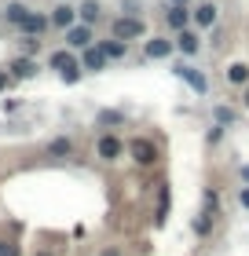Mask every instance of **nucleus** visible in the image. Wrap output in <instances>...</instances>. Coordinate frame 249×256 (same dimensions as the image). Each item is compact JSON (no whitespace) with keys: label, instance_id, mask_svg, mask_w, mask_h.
Segmentation results:
<instances>
[{"label":"nucleus","instance_id":"obj_28","mask_svg":"<svg viewBox=\"0 0 249 256\" xmlns=\"http://www.w3.org/2000/svg\"><path fill=\"white\" fill-rule=\"evenodd\" d=\"M103 121H106V124H117V121H121V114H114V110H106V114H103Z\"/></svg>","mask_w":249,"mask_h":256},{"label":"nucleus","instance_id":"obj_1","mask_svg":"<svg viewBox=\"0 0 249 256\" xmlns=\"http://www.w3.org/2000/svg\"><path fill=\"white\" fill-rule=\"evenodd\" d=\"M128 158H132L136 165H143V168L158 165V143L147 139V136H136L132 143H128Z\"/></svg>","mask_w":249,"mask_h":256},{"label":"nucleus","instance_id":"obj_19","mask_svg":"<svg viewBox=\"0 0 249 256\" xmlns=\"http://www.w3.org/2000/svg\"><path fill=\"white\" fill-rule=\"evenodd\" d=\"M4 15H8V22H11V26H22V18L30 15V8H26V4H8V11H4Z\"/></svg>","mask_w":249,"mask_h":256},{"label":"nucleus","instance_id":"obj_18","mask_svg":"<svg viewBox=\"0 0 249 256\" xmlns=\"http://www.w3.org/2000/svg\"><path fill=\"white\" fill-rule=\"evenodd\" d=\"M191 230H194L198 238H205L209 230H212V216H209V212H198V216H194V224H191Z\"/></svg>","mask_w":249,"mask_h":256},{"label":"nucleus","instance_id":"obj_3","mask_svg":"<svg viewBox=\"0 0 249 256\" xmlns=\"http://www.w3.org/2000/svg\"><path fill=\"white\" fill-rule=\"evenodd\" d=\"M125 139L121 136H114V132H106V136H99L96 139V158L99 161H117V158H125Z\"/></svg>","mask_w":249,"mask_h":256},{"label":"nucleus","instance_id":"obj_7","mask_svg":"<svg viewBox=\"0 0 249 256\" xmlns=\"http://www.w3.org/2000/svg\"><path fill=\"white\" fill-rule=\"evenodd\" d=\"M66 44H70V48H81V52L92 48V30L88 26H70L66 30Z\"/></svg>","mask_w":249,"mask_h":256},{"label":"nucleus","instance_id":"obj_26","mask_svg":"<svg viewBox=\"0 0 249 256\" xmlns=\"http://www.w3.org/2000/svg\"><path fill=\"white\" fill-rule=\"evenodd\" d=\"M238 205L249 208V187H238Z\"/></svg>","mask_w":249,"mask_h":256},{"label":"nucleus","instance_id":"obj_17","mask_svg":"<svg viewBox=\"0 0 249 256\" xmlns=\"http://www.w3.org/2000/svg\"><path fill=\"white\" fill-rule=\"evenodd\" d=\"M194 22H198V26H212V22H216V8H212V4L194 8Z\"/></svg>","mask_w":249,"mask_h":256},{"label":"nucleus","instance_id":"obj_14","mask_svg":"<svg viewBox=\"0 0 249 256\" xmlns=\"http://www.w3.org/2000/svg\"><path fill=\"white\" fill-rule=\"evenodd\" d=\"M48 154H52V158H70V154H74V139H66V136L52 139V143H48Z\"/></svg>","mask_w":249,"mask_h":256},{"label":"nucleus","instance_id":"obj_16","mask_svg":"<svg viewBox=\"0 0 249 256\" xmlns=\"http://www.w3.org/2000/svg\"><path fill=\"white\" fill-rule=\"evenodd\" d=\"M227 80H231L234 88H238V84H249V66H245V62H231V66H227Z\"/></svg>","mask_w":249,"mask_h":256},{"label":"nucleus","instance_id":"obj_31","mask_svg":"<svg viewBox=\"0 0 249 256\" xmlns=\"http://www.w3.org/2000/svg\"><path fill=\"white\" fill-rule=\"evenodd\" d=\"M238 176H242V187H249V161L242 165V172H238Z\"/></svg>","mask_w":249,"mask_h":256},{"label":"nucleus","instance_id":"obj_25","mask_svg":"<svg viewBox=\"0 0 249 256\" xmlns=\"http://www.w3.org/2000/svg\"><path fill=\"white\" fill-rule=\"evenodd\" d=\"M11 80H15V77H11L8 70H0V92H8V84H11Z\"/></svg>","mask_w":249,"mask_h":256},{"label":"nucleus","instance_id":"obj_23","mask_svg":"<svg viewBox=\"0 0 249 256\" xmlns=\"http://www.w3.org/2000/svg\"><path fill=\"white\" fill-rule=\"evenodd\" d=\"M0 256H22L15 242H8V238H0Z\"/></svg>","mask_w":249,"mask_h":256},{"label":"nucleus","instance_id":"obj_2","mask_svg":"<svg viewBox=\"0 0 249 256\" xmlns=\"http://www.w3.org/2000/svg\"><path fill=\"white\" fill-rule=\"evenodd\" d=\"M48 66H52L55 74H59V77L66 80V84H74V80L81 77V62H77V59H74V55H70L66 48H63V52H52V59H48Z\"/></svg>","mask_w":249,"mask_h":256},{"label":"nucleus","instance_id":"obj_20","mask_svg":"<svg viewBox=\"0 0 249 256\" xmlns=\"http://www.w3.org/2000/svg\"><path fill=\"white\" fill-rule=\"evenodd\" d=\"M201 202H205V208H201V212H209V216L220 212V194H216V190H205V194H201Z\"/></svg>","mask_w":249,"mask_h":256},{"label":"nucleus","instance_id":"obj_9","mask_svg":"<svg viewBox=\"0 0 249 256\" xmlns=\"http://www.w3.org/2000/svg\"><path fill=\"white\" fill-rule=\"evenodd\" d=\"M77 22V11L70 8V4H59L55 11H52V26H59V30H70Z\"/></svg>","mask_w":249,"mask_h":256},{"label":"nucleus","instance_id":"obj_30","mask_svg":"<svg viewBox=\"0 0 249 256\" xmlns=\"http://www.w3.org/2000/svg\"><path fill=\"white\" fill-rule=\"evenodd\" d=\"M41 52V40H26V55H37Z\"/></svg>","mask_w":249,"mask_h":256},{"label":"nucleus","instance_id":"obj_13","mask_svg":"<svg viewBox=\"0 0 249 256\" xmlns=\"http://www.w3.org/2000/svg\"><path fill=\"white\" fill-rule=\"evenodd\" d=\"M99 52L106 55V59H125L128 44H125V40H117V37H110V40H103V44H99Z\"/></svg>","mask_w":249,"mask_h":256},{"label":"nucleus","instance_id":"obj_4","mask_svg":"<svg viewBox=\"0 0 249 256\" xmlns=\"http://www.w3.org/2000/svg\"><path fill=\"white\" fill-rule=\"evenodd\" d=\"M110 33H114L117 40H125V44H128V40H139V37H143V22L132 18V15H121V18H114Z\"/></svg>","mask_w":249,"mask_h":256},{"label":"nucleus","instance_id":"obj_5","mask_svg":"<svg viewBox=\"0 0 249 256\" xmlns=\"http://www.w3.org/2000/svg\"><path fill=\"white\" fill-rule=\"evenodd\" d=\"M176 74H180V77L187 80V84H191V88L198 92V96H205V92H209V80L201 77V74H198L194 66H187V62H180V66H176Z\"/></svg>","mask_w":249,"mask_h":256},{"label":"nucleus","instance_id":"obj_24","mask_svg":"<svg viewBox=\"0 0 249 256\" xmlns=\"http://www.w3.org/2000/svg\"><path fill=\"white\" fill-rule=\"evenodd\" d=\"M216 121H220V124H231V121H234V110H227V106H216Z\"/></svg>","mask_w":249,"mask_h":256},{"label":"nucleus","instance_id":"obj_11","mask_svg":"<svg viewBox=\"0 0 249 256\" xmlns=\"http://www.w3.org/2000/svg\"><path fill=\"white\" fill-rule=\"evenodd\" d=\"M176 48H180L183 55H194V52L201 48L198 33H194V30H180V33H176Z\"/></svg>","mask_w":249,"mask_h":256},{"label":"nucleus","instance_id":"obj_10","mask_svg":"<svg viewBox=\"0 0 249 256\" xmlns=\"http://www.w3.org/2000/svg\"><path fill=\"white\" fill-rule=\"evenodd\" d=\"M143 52H147V59H169L172 55V40H161V37H154L143 44Z\"/></svg>","mask_w":249,"mask_h":256},{"label":"nucleus","instance_id":"obj_33","mask_svg":"<svg viewBox=\"0 0 249 256\" xmlns=\"http://www.w3.org/2000/svg\"><path fill=\"white\" fill-rule=\"evenodd\" d=\"M176 4H183V0H176Z\"/></svg>","mask_w":249,"mask_h":256},{"label":"nucleus","instance_id":"obj_27","mask_svg":"<svg viewBox=\"0 0 249 256\" xmlns=\"http://www.w3.org/2000/svg\"><path fill=\"white\" fill-rule=\"evenodd\" d=\"M99 256H125V249H117V246H106Z\"/></svg>","mask_w":249,"mask_h":256},{"label":"nucleus","instance_id":"obj_12","mask_svg":"<svg viewBox=\"0 0 249 256\" xmlns=\"http://www.w3.org/2000/svg\"><path fill=\"white\" fill-rule=\"evenodd\" d=\"M52 26V18H44V15H26V18H22V33H30V37H33V33H37V37H41V33L44 30H48Z\"/></svg>","mask_w":249,"mask_h":256},{"label":"nucleus","instance_id":"obj_22","mask_svg":"<svg viewBox=\"0 0 249 256\" xmlns=\"http://www.w3.org/2000/svg\"><path fill=\"white\" fill-rule=\"evenodd\" d=\"M77 15H81V22H85V26H88V22H96V18H99V4H96V0H88V4L81 8Z\"/></svg>","mask_w":249,"mask_h":256},{"label":"nucleus","instance_id":"obj_29","mask_svg":"<svg viewBox=\"0 0 249 256\" xmlns=\"http://www.w3.org/2000/svg\"><path fill=\"white\" fill-rule=\"evenodd\" d=\"M220 136H223V124H212V128H209V139H212V143H216Z\"/></svg>","mask_w":249,"mask_h":256},{"label":"nucleus","instance_id":"obj_21","mask_svg":"<svg viewBox=\"0 0 249 256\" xmlns=\"http://www.w3.org/2000/svg\"><path fill=\"white\" fill-rule=\"evenodd\" d=\"M165 216H169V187L158 190V227L165 224Z\"/></svg>","mask_w":249,"mask_h":256},{"label":"nucleus","instance_id":"obj_32","mask_svg":"<svg viewBox=\"0 0 249 256\" xmlns=\"http://www.w3.org/2000/svg\"><path fill=\"white\" fill-rule=\"evenodd\" d=\"M242 102H245V110H249V84H245V92H242Z\"/></svg>","mask_w":249,"mask_h":256},{"label":"nucleus","instance_id":"obj_8","mask_svg":"<svg viewBox=\"0 0 249 256\" xmlns=\"http://www.w3.org/2000/svg\"><path fill=\"white\" fill-rule=\"evenodd\" d=\"M106 66V55L99 48H85V55H81V70H88V74H99V70Z\"/></svg>","mask_w":249,"mask_h":256},{"label":"nucleus","instance_id":"obj_6","mask_svg":"<svg viewBox=\"0 0 249 256\" xmlns=\"http://www.w3.org/2000/svg\"><path fill=\"white\" fill-rule=\"evenodd\" d=\"M37 59H33V55H22V59H15L11 62V77L15 80H30V77H37Z\"/></svg>","mask_w":249,"mask_h":256},{"label":"nucleus","instance_id":"obj_15","mask_svg":"<svg viewBox=\"0 0 249 256\" xmlns=\"http://www.w3.org/2000/svg\"><path fill=\"white\" fill-rule=\"evenodd\" d=\"M187 22H191V11H187L183 4H172V11H169V26H172V30H187Z\"/></svg>","mask_w":249,"mask_h":256}]
</instances>
